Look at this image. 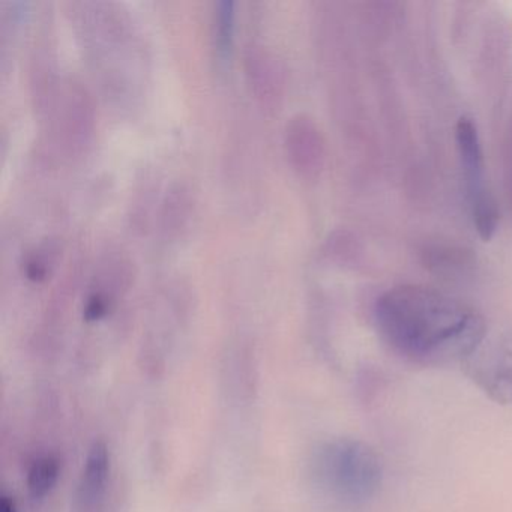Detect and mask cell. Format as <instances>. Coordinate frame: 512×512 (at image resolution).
<instances>
[{"instance_id": "6", "label": "cell", "mask_w": 512, "mask_h": 512, "mask_svg": "<svg viewBox=\"0 0 512 512\" xmlns=\"http://www.w3.org/2000/svg\"><path fill=\"white\" fill-rule=\"evenodd\" d=\"M461 368L491 401L512 404V329L496 334L487 331Z\"/></svg>"}, {"instance_id": "13", "label": "cell", "mask_w": 512, "mask_h": 512, "mask_svg": "<svg viewBox=\"0 0 512 512\" xmlns=\"http://www.w3.org/2000/svg\"><path fill=\"white\" fill-rule=\"evenodd\" d=\"M61 476V463L53 455L38 457L31 464L26 476L29 494L32 499L43 500L52 493Z\"/></svg>"}, {"instance_id": "11", "label": "cell", "mask_w": 512, "mask_h": 512, "mask_svg": "<svg viewBox=\"0 0 512 512\" xmlns=\"http://www.w3.org/2000/svg\"><path fill=\"white\" fill-rule=\"evenodd\" d=\"M191 212H193V197H191L190 188L185 184L172 185L164 196L160 214H158L161 236L166 241L178 238L187 227Z\"/></svg>"}, {"instance_id": "2", "label": "cell", "mask_w": 512, "mask_h": 512, "mask_svg": "<svg viewBox=\"0 0 512 512\" xmlns=\"http://www.w3.org/2000/svg\"><path fill=\"white\" fill-rule=\"evenodd\" d=\"M68 14L107 103L119 112L136 110L145 97L149 58L133 17L115 2H74Z\"/></svg>"}, {"instance_id": "9", "label": "cell", "mask_w": 512, "mask_h": 512, "mask_svg": "<svg viewBox=\"0 0 512 512\" xmlns=\"http://www.w3.org/2000/svg\"><path fill=\"white\" fill-rule=\"evenodd\" d=\"M112 458L109 446L95 442L89 448L73 496V512H107Z\"/></svg>"}, {"instance_id": "14", "label": "cell", "mask_w": 512, "mask_h": 512, "mask_svg": "<svg viewBox=\"0 0 512 512\" xmlns=\"http://www.w3.org/2000/svg\"><path fill=\"white\" fill-rule=\"evenodd\" d=\"M236 5L232 0H221L215 4L214 19V44L217 56L220 59H227L232 55L235 46L236 31Z\"/></svg>"}, {"instance_id": "7", "label": "cell", "mask_w": 512, "mask_h": 512, "mask_svg": "<svg viewBox=\"0 0 512 512\" xmlns=\"http://www.w3.org/2000/svg\"><path fill=\"white\" fill-rule=\"evenodd\" d=\"M133 283L130 260L119 251H107L95 265L83 301V319L94 323L109 316Z\"/></svg>"}, {"instance_id": "4", "label": "cell", "mask_w": 512, "mask_h": 512, "mask_svg": "<svg viewBox=\"0 0 512 512\" xmlns=\"http://www.w3.org/2000/svg\"><path fill=\"white\" fill-rule=\"evenodd\" d=\"M37 107L46 116L53 151L70 160L85 154L94 136L95 118L91 97L79 82L59 79Z\"/></svg>"}, {"instance_id": "8", "label": "cell", "mask_w": 512, "mask_h": 512, "mask_svg": "<svg viewBox=\"0 0 512 512\" xmlns=\"http://www.w3.org/2000/svg\"><path fill=\"white\" fill-rule=\"evenodd\" d=\"M284 151L292 169L305 179L322 172L325 143L316 122L307 115H295L284 128Z\"/></svg>"}, {"instance_id": "10", "label": "cell", "mask_w": 512, "mask_h": 512, "mask_svg": "<svg viewBox=\"0 0 512 512\" xmlns=\"http://www.w3.org/2000/svg\"><path fill=\"white\" fill-rule=\"evenodd\" d=\"M244 68L254 98L266 109H277L284 98V71L277 55L263 44H248Z\"/></svg>"}, {"instance_id": "15", "label": "cell", "mask_w": 512, "mask_h": 512, "mask_svg": "<svg viewBox=\"0 0 512 512\" xmlns=\"http://www.w3.org/2000/svg\"><path fill=\"white\" fill-rule=\"evenodd\" d=\"M428 265L433 266L439 274L455 275L466 271L467 266L473 265L472 257L464 250H454L449 247H436L428 251Z\"/></svg>"}, {"instance_id": "12", "label": "cell", "mask_w": 512, "mask_h": 512, "mask_svg": "<svg viewBox=\"0 0 512 512\" xmlns=\"http://www.w3.org/2000/svg\"><path fill=\"white\" fill-rule=\"evenodd\" d=\"M61 242L58 238H46L43 241L29 248L22 256L23 277L29 283L41 284L49 280L50 275L58 266L59 256H61Z\"/></svg>"}, {"instance_id": "5", "label": "cell", "mask_w": 512, "mask_h": 512, "mask_svg": "<svg viewBox=\"0 0 512 512\" xmlns=\"http://www.w3.org/2000/svg\"><path fill=\"white\" fill-rule=\"evenodd\" d=\"M458 160L463 170L470 215L476 232L485 242L493 239L499 227V206L485 182L484 152L478 127L470 118L458 119L455 127Z\"/></svg>"}, {"instance_id": "1", "label": "cell", "mask_w": 512, "mask_h": 512, "mask_svg": "<svg viewBox=\"0 0 512 512\" xmlns=\"http://www.w3.org/2000/svg\"><path fill=\"white\" fill-rule=\"evenodd\" d=\"M373 319L395 356L425 368L463 364L488 331L475 308L415 284L386 290L374 304Z\"/></svg>"}, {"instance_id": "3", "label": "cell", "mask_w": 512, "mask_h": 512, "mask_svg": "<svg viewBox=\"0 0 512 512\" xmlns=\"http://www.w3.org/2000/svg\"><path fill=\"white\" fill-rule=\"evenodd\" d=\"M311 481L326 496L346 505L370 502L383 482V464L368 443L335 437L311 452Z\"/></svg>"}, {"instance_id": "16", "label": "cell", "mask_w": 512, "mask_h": 512, "mask_svg": "<svg viewBox=\"0 0 512 512\" xmlns=\"http://www.w3.org/2000/svg\"><path fill=\"white\" fill-rule=\"evenodd\" d=\"M0 512H19L17 511L16 502L10 497L4 496L2 497V502H0Z\"/></svg>"}]
</instances>
